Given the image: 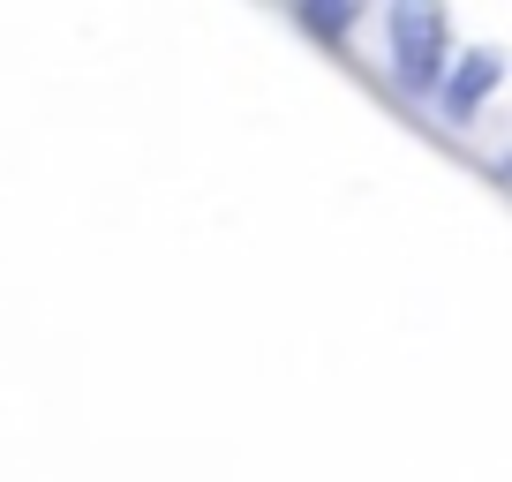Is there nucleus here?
Masks as SVG:
<instances>
[{
  "label": "nucleus",
  "mask_w": 512,
  "mask_h": 482,
  "mask_svg": "<svg viewBox=\"0 0 512 482\" xmlns=\"http://www.w3.org/2000/svg\"><path fill=\"white\" fill-rule=\"evenodd\" d=\"M384 61L407 91H437V76L452 68V16L430 0H392L384 8Z\"/></svg>",
  "instance_id": "nucleus-1"
},
{
  "label": "nucleus",
  "mask_w": 512,
  "mask_h": 482,
  "mask_svg": "<svg viewBox=\"0 0 512 482\" xmlns=\"http://www.w3.org/2000/svg\"><path fill=\"white\" fill-rule=\"evenodd\" d=\"M497 83H505V61H497V53H467V61H452L445 76H437V106H445V121H475V113L490 106Z\"/></svg>",
  "instance_id": "nucleus-2"
},
{
  "label": "nucleus",
  "mask_w": 512,
  "mask_h": 482,
  "mask_svg": "<svg viewBox=\"0 0 512 482\" xmlns=\"http://www.w3.org/2000/svg\"><path fill=\"white\" fill-rule=\"evenodd\" d=\"M354 23H362V8H302V31H317V38H347Z\"/></svg>",
  "instance_id": "nucleus-3"
}]
</instances>
